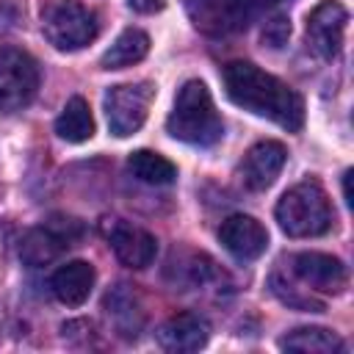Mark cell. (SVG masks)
Returning <instances> with one entry per match:
<instances>
[{
  "instance_id": "cell-22",
  "label": "cell",
  "mask_w": 354,
  "mask_h": 354,
  "mask_svg": "<svg viewBox=\"0 0 354 354\" xmlns=\"http://www.w3.org/2000/svg\"><path fill=\"white\" fill-rule=\"evenodd\" d=\"M127 3L138 14H155V11H160L166 6V0H127Z\"/></svg>"
},
{
  "instance_id": "cell-18",
  "label": "cell",
  "mask_w": 354,
  "mask_h": 354,
  "mask_svg": "<svg viewBox=\"0 0 354 354\" xmlns=\"http://www.w3.org/2000/svg\"><path fill=\"white\" fill-rule=\"evenodd\" d=\"M55 133L69 144H83L94 136V116L83 97H72L55 119Z\"/></svg>"
},
{
  "instance_id": "cell-3",
  "label": "cell",
  "mask_w": 354,
  "mask_h": 354,
  "mask_svg": "<svg viewBox=\"0 0 354 354\" xmlns=\"http://www.w3.org/2000/svg\"><path fill=\"white\" fill-rule=\"evenodd\" d=\"M277 224L290 238H315L332 227V207L318 180H301L288 188L277 207Z\"/></svg>"
},
{
  "instance_id": "cell-11",
  "label": "cell",
  "mask_w": 354,
  "mask_h": 354,
  "mask_svg": "<svg viewBox=\"0 0 354 354\" xmlns=\"http://www.w3.org/2000/svg\"><path fill=\"white\" fill-rule=\"evenodd\" d=\"M290 268L304 285L321 293H340L348 282L346 266L337 257L324 254V252H301L290 260Z\"/></svg>"
},
{
  "instance_id": "cell-15",
  "label": "cell",
  "mask_w": 354,
  "mask_h": 354,
  "mask_svg": "<svg viewBox=\"0 0 354 354\" xmlns=\"http://www.w3.org/2000/svg\"><path fill=\"white\" fill-rule=\"evenodd\" d=\"M94 279H97V274H94L91 263H86V260H72V263L61 266V268L50 277V288H53V293H55V299H58L61 304L77 307V304H83V301L88 299V293H91V288H94Z\"/></svg>"
},
{
  "instance_id": "cell-9",
  "label": "cell",
  "mask_w": 354,
  "mask_h": 354,
  "mask_svg": "<svg viewBox=\"0 0 354 354\" xmlns=\"http://www.w3.org/2000/svg\"><path fill=\"white\" fill-rule=\"evenodd\" d=\"M346 22H348V11H346L343 3L321 0L307 14V44H310V50L315 55L332 61L340 53V47H343Z\"/></svg>"
},
{
  "instance_id": "cell-12",
  "label": "cell",
  "mask_w": 354,
  "mask_h": 354,
  "mask_svg": "<svg viewBox=\"0 0 354 354\" xmlns=\"http://www.w3.org/2000/svg\"><path fill=\"white\" fill-rule=\"evenodd\" d=\"M105 235H108V243H111L113 254L127 268H147L155 260L158 241L147 230H141L136 224H127V221H113V224H108Z\"/></svg>"
},
{
  "instance_id": "cell-6",
  "label": "cell",
  "mask_w": 354,
  "mask_h": 354,
  "mask_svg": "<svg viewBox=\"0 0 354 354\" xmlns=\"http://www.w3.org/2000/svg\"><path fill=\"white\" fill-rule=\"evenodd\" d=\"M279 0H185L194 25L205 33H230L246 28Z\"/></svg>"
},
{
  "instance_id": "cell-8",
  "label": "cell",
  "mask_w": 354,
  "mask_h": 354,
  "mask_svg": "<svg viewBox=\"0 0 354 354\" xmlns=\"http://www.w3.org/2000/svg\"><path fill=\"white\" fill-rule=\"evenodd\" d=\"M83 235V224L69 216H53L41 227H33L25 232L19 243V257L28 266H47L55 257H61L69 246H75Z\"/></svg>"
},
{
  "instance_id": "cell-1",
  "label": "cell",
  "mask_w": 354,
  "mask_h": 354,
  "mask_svg": "<svg viewBox=\"0 0 354 354\" xmlns=\"http://www.w3.org/2000/svg\"><path fill=\"white\" fill-rule=\"evenodd\" d=\"M224 88H227V97L238 108H243L254 116H266L290 133H296L304 124L301 97L288 83L263 72L252 61L227 64L224 66Z\"/></svg>"
},
{
  "instance_id": "cell-4",
  "label": "cell",
  "mask_w": 354,
  "mask_h": 354,
  "mask_svg": "<svg viewBox=\"0 0 354 354\" xmlns=\"http://www.w3.org/2000/svg\"><path fill=\"white\" fill-rule=\"evenodd\" d=\"M41 33L55 50L72 53L97 39L100 22L91 8L75 0H50L41 8Z\"/></svg>"
},
{
  "instance_id": "cell-19",
  "label": "cell",
  "mask_w": 354,
  "mask_h": 354,
  "mask_svg": "<svg viewBox=\"0 0 354 354\" xmlns=\"http://www.w3.org/2000/svg\"><path fill=\"white\" fill-rule=\"evenodd\" d=\"M127 169L136 180H141L147 185H171L177 180V166L152 149H136L127 158Z\"/></svg>"
},
{
  "instance_id": "cell-17",
  "label": "cell",
  "mask_w": 354,
  "mask_h": 354,
  "mask_svg": "<svg viewBox=\"0 0 354 354\" xmlns=\"http://www.w3.org/2000/svg\"><path fill=\"white\" fill-rule=\"evenodd\" d=\"M279 348L301 351V354H335L343 351V340L324 326H299L279 340Z\"/></svg>"
},
{
  "instance_id": "cell-13",
  "label": "cell",
  "mask_w": 354,
  "mask_h": 354,
  "mask_svg": "<svg viewBox=\"0 0 354 354\" xmlns=\"http://www.w3.org/2000/svg\"><path fill=\"white\" fill-rule=\"evenodd\" d=\"M285 160H288V149L279 141H271V138L257 141L246 152V158L241 163V180H243V185L249 191H266L279 177Z\"/></svg>"
},
{
  "instance_id": "cell-20",
  "label": "cell",
  "mask_w": 354,
  "mask_h": 354,
  "mask_svg": "<svg viewBox=\"0 0 354 354\" xmlns=\"http://www.w3.org/2000/svg\"><path fill=\"white\" fill-rule=\"evenodd\" d=\"M105 310H108V315L113 318V324H116V329L122 335H127V337L138 335L144 315H141V310L136 304V296L127 290V285H119L113 293L105 296Z\"/></svg>"
},
{
  "instance_id": "cell-16",
  "label": "cell",
  "mask_w": 354,
  "mask_h": 354,
  "mask_svg": "<svg viewBox=\"0 0 354 354\" xmlns=\"http://www.w3.org/2000/svg\"><path fill=\"white\" fill-rule=\"evenodd\" d=\"M149 53V36L138 28H127L119 33V39L102 53L100 58V66L102 69H124V66H133L138 64L144 55Z\"/></svg>"
},
{
  "instance_id": "cell-14",
  "label": "cell",
  "mask_w": 354,
  "mask_h": 354,
  "mask_svg": "<svg viewBox=\"0 0 354 354\" xmlns=\"http://www.w3.org/2000/svg\"><path fill=\"white\" fill-rule=\"evenodd\" d=\"M155 337L166 351H199L210 337V324L199 313H177L160 324Z\"/></svg>"
},
{
  "instance_id": "cell-21",
  "label": "cell",
  "mask_w": 354,
  "mask_h": 354,
  "mask_svg": "<svg viewBox=\"0 0 354 354\" xmlns=\"http://www.w3.org/2000/svg\"><path fill=\"white\" fill-rule=\"evenodd\" d=\"M290 36V19L285 14H271L263 25V41L274 50H279Z\"/></svg>"
},
{
  "instance_id": "cell-10",
  "label": "cell",
  "mask_w": 354,
  "mask_h": 354,
  "mask_svg": "<svg viewBox=\"0 0 354 354\" xmlns=\"http://www.w3.org/2000/svg\"><path fill=\"white\" fill-rule=\"evenodd\" d=\"M218 241L221 246L241 263H249V260H257L266 246H268V232L266 227L254 218V216H243V213H235L230 218L221 221L218 227Z\"/></svg>"
},
{
  "instance_id": "cell-7",
  "label": "cell",
  "mask_w": 354,
  "mask_h": 354,
  "mask_svg": "<svg viewBox=\"0 0 354 354\" xmlns=\"http://www.w3.org/2000/svg\"><path fill=\"white\" fill-rule=\"evenodd\" d=\"M39 91V64L17 47L0 50V111L17 113L33 102Z\"/></svg>"
},
{
  "instance_id": "cell-2",
  "label": "cell",
  "mask_w": 354,
  "mask_h": 354,
  "mask_svg": "<svg viewBox=\"0 0 354 354\" xmlns=\"http://www.w3.org/2000/svg\"><path fill=\"white\" fill-rule=\"evenodd\" d=\"M166 130L171 138L194 144V147H213L224 136L221 116L210 100V91L202 80H188L177 91L174 108L166 119Z\"/></svg>"
},
{
  "instance_id": "cell-5",
  "label": "cell",
  "mask_w": 354,
  "mask_h": 354,
  "mask_svg": "<svg viewBox=\"0 0 354 354\" xmlns=\"http://www.w3.org/2000/svg\"><path fill=\"white\" fill-rule=\"evenodd\" d=\"M155 97V86L149 80L141 83H119L105 91V119L116 138H127L141 130L147 122L149 105Z\"/></svg>"
}]
</instances>
